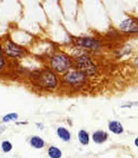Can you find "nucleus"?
Instances as JSON below:
<instances>
[{"mask_svg": "<svg viewBox=\"0 0 138 158\" xmlns=\"http://www.w3.org/2000/svg\"><path fill=\"white\" fill-rule=\"evenodd\" d=\"M136 17H137V18H138V12H137V16H136Z\"/></svg>", "mask_w": 138, "mask_h": 158, "instance_id": "b1692460", "label": "nucleus"}, {"mask_svg": "<svg viewBox=\"0 0 138 158\" xmlns=\"http://www.w3.org/2000/svg\"><path fill=\"white\" fill-rule=\"evenodd\" d=\"M0 148H1L2 152L8 154V152H10L12 150L14 146H12V144L9 140H2L1 141V144H0Z\"/></svg>", "mask_w": 138, "mask_h": 158, "instance_id": "2eb2a0df", "label": "nucleus"}, {"mask_svg": "<svg viewBox=\"0 0 138 158\" xmlns=\"http://www.w3.org/2000/svg\"><path fill=\"white\" fill-rule=\"evenodd\" d=\"M16 125H17V126H21V125H28V122H23V123H18V122H16Z\"/></svg>", "mask_w": 138, "mask_h": 158, "instance_id": "412c9836", "label": "nucleus"}, {"mask_svg": "<svg viewBox=\"0 0 138 158\" xmlns=\"http://www.w3.org/2000/svg\"><path fill=\"white\" fill-rule=\"evenodd\" d=\"M34 80L41 90L46 91H55L59 88V86H61L60 85V76L48 67H45L36 71Z\"/></svg>", "mask_w": 138, "mask_h": 158, "instance_id": "f03ea898", "label": "nucleus"}, {"mask_svg": "<svg viewBox=\"0 0 138 158\" xmlns=\"http://www.w3.org/2000/svg\"><path fill=\"white\" fill-rule=\"evenodd\" d=\"M5 130H6V127H5V126H2V125H0V134L3 133Z\"/></svg>", "mask_w": 138, "mask_h": 158, "instance_id": "5701e85b", "label": "nucleus"}, {"mask_svg": "<svg viewBox=\"0 0 138 158\" xmlns=\"http://www.w3.org/2000/svg\"><path fill=\"white\" fill-rule=\"evenodd\" d=\"M134 145H135L136 148H138V136L136 137L135 139H134Z\"/></svg>", "mask_w": 138, "mask_h": 158, "instance_id": "4be33fe9", "label": "nucleus"}, {"mask_svg": "<svg viewBox=\"0 0 138 158\" xmlns=\"http://www.w3.org/2000/svg\"><path fill=\"white\" fill-rule=\"evenodd\" d=\"M107 127L109 133L114 134V135H123L125 133L124 125L119 120H110V122H108Z\"/></svg>", "mask_w": 138, "mask_h": 158, "instance_id": "1a4fd4ad", "label": "nucleus"}, {"mask_svg": "<svg viewBox=\"0 0 138 158\" xmlns=\"http://www.w3.org/2000/svg\"><path fill=\"white\" fill-rule=\"evenodd\" d=\"M18 118H19V115L17 113H8L3 116L1 122H2V124H8V123L16 122Z\"/></svg>", "mask_w": 138, "mask_h": 158, "instance_id": "4468645a", "label": "nucleus"}, {"mask_svg": "<svg viewBox=\"0 0 138 158\" xmlns=\"http://www.w3.org/2000/svg\"><path fill=\"white\" fill-rule=\"evenodd\" d=\"M56 135H57V137H58L61 141H64V143H69V141L71 140L70 130L68 129L67 127H64V126H59V127H57Z\"/></svg>", "mask_w": 138, "mask_h": 158, "instance_id": "9d476101", "label": "nucleus"}, {"mask_svg": "<svg viewBox=\"0 0 138 158\" xmlns=\"http://www.w3.org/2000/svg\"><path fill=\"white\" fill-rule=\"evenodd\" d=\"M118 30L125 36H138V18L136 16H127L118 23Z\"/></svg>", "mask_w": 138, "mask_h": 158, "instance_id": "0eeeda50", "label": "nucleus"}, {"mask_svg": "<svg viewBox=\"0 0 138 158\" xmlns=\"http://www.w3.org/2000/svg\"><path fill=\"white\" fill-rule=\"evenodd\" d=\"M77 139H78V141L80 143V145H82V146H88L90 140H91V136L89 135V133H88L87 130L79 129L78 133H77Z\"/></svg>", "mask_w": 138, "mask_h": 158, "instance_id": "f8f14e48", "label": "nucleus"}, {"mask_svg": "<svg viewBox=\"0 0 138 158\" xmlns=\"http://www.w3.org/2000/svg\"><path fill=\"white\" fill-rule=\"evenodd\" d=\"M73 60H75V67L73 68H76L77 70L85 73L88 78L97 76L99 67L93 57L90 56L89 52L82 51L77 56H73Z\"/></svg>", "mask_w": 138, "mask_h": 158, "instance_id": "7ed1b4c3", "label": "nucleus"}, {"mask_svg": "<svg viewBox=\"0 0 138 158\" xmlns=\"http://www.w3.org/2000/svg\"><path fill=\"white\" fill-rule=\"evenodd\" d=\"M28 54L29 51L27 50L26 47L15 43L10 38H7L3 41V56L7 59H23L26 56H28Z\"/></svg>", "mask_w": 138, "mask_h": 158, "instance_id": "39448f33", "label": "nucleus"}, {"mask_svg": "<svg viewBox=\"0 0 138 158\" xmlns=\"http://www.w3.org/2000/svg\"><path fill=\"white\" fill-rule=\"evenodd\" d=\"M132 64L134 66V68H136L138 70V56H135L134 58L132 59Z\"/></svg>", "mask_w": 138, "mask_h": 158, "instance_id": "a211bd4d", "label": "nucleus"}, {"mask_svg": "<svg viewBox=\"0 0 138 158\" xmlns=\"http://www.w3.org/2000/svg\"><path fill=\"white\" fill-rule=\"evenodd\" d=\"M7 64H8V59L5 56H0V71H2L6 69Z\"/></svg>", "mask_w": 138, "mask_h": 158, "instance_id": "dca6fc26", "label": "nucleus"}, {"mask_svg": "<svg viewBox=\"0 0 138 158\" xmlns=\"http://www.w3.org/2000/svg\"><path fill=\"white\" fill-rule=\"evenodd\" d=\"M108 133L102 129H97L91 134V140L96 145H102L108 140Z\"/></svg>", "mask_w": 138, "mask_h": 158, "instance_id": "6e6552de", "label": "nucleus"}, {"mask_svg": "<svg viewBox=\"0 0 138 158\" xmlns=\"http://www.w3.org/2000/svg\"><path fill=\"white\" fill-rule=\"evenodd\" d=\"M73 45L76 46L77 48L82 50L87 51H96L102 48V41L94 37H73Z\"/></svg>", "mask_w": 138, "mask_h": 158, "instance_id": "423d86ee", "label": "nucleus"}, {"mask_svg": "<svg viewBox=\"0 0 138 158\" xmlns=\"http://www.w3.org/2000/svg\"><path fill=\"white\" fill-rule=\"evenodd\" d=\"M75 67L73 57L67 54L66 51L57 50L51 54L48 58V68L55 71L57 75L62 76Z\"/></svg>", "mask_w": 138, "mask_h": 158, "instance_id": "f257e3e1", "label": "nucleus"}, {"mask_svg": "<svg viewBox=\"0 0 138 158\" xmlns=\"http://www.w3.org/2000/svg\"><path fill=\"white\" fill-rule=\"evenodd\" d=\"M0 56H3V43L0 40Z\"/></svg>", "mask_w": 138, "mask_h": 158, "instance_id": "6ab92c4d", "label": "nucleus"}, {"mask_svg": "<svg viewBox=\"0 0 138 158\" xmlns=\"http://www.w3.org/2000/svg\"><path fill=\"white\" fill-rule=\"evenodd\" d=\"M29 145L31 146V148L39 150V149H42V148H45L46 141H45V139L42 138V137H40V136L34 135L29 138Z\"/></svg>", "mask_w": 138, "mask_h": 158, "instance_id": "9b49d317", "label": "nucleus"}, {"mask_svg": "<svg viewBox=\"0 0 138 158\" xmlns=\"http://www.w3.org/2000/svg\"><path fill=\"white\" fill-rule=\"evenodd\" d=\"M88 81L89 78L82 71L77 70L76 68H73L65 75L60 76V85L73 90H80L85 88L88 85Z\"/></svg>", "mask_w": 138, "mask_h": 158, "instance_id": "20e7f679", "label": "nucleus"}, {"mask_svg": "<svg viewBox=\"0 0 138 158\" xmlns=\"http://www.w3.org/2000/svg\"><path fill=\"white\" fill-rule=\"evenodd\" d=\"M36 127L38 128V129H44V128H45V126H44V124H41V123H36Z\"/></svg>", "mask_w": 138, "mask_h": 158, "instance_id": "aec40b11", "label": "nucleus"}, {"mask_svg": "<svg viewBox=\"0 0 138 158\" xmlns=\"http://www.w3.org/2000/svg\"><path fill=\"white\" fill-rule=\"evenodd\" d=\"M132 107H138V102H127L125 105H121L120 108H132Z\"/></svg>", "mask_w": 138, "mask_h": 158, "instance_id": "f3484780", "label": "nucleus"}, {"mask_svg": "<svg viewBox=\"0 0 138 158\" xmlns=\"http://www.w3.org/2000/svg\"><path fill=\"white\" fill-rule=\"evenodd\" d=\"M47 155H48L49 158H61L62 150L56 145H50L47 148Z\"/></svg>", "mask_w": 138, "mask_h": 158, "instance_id": "ddd939ff", "label": "nucleus"}]
</instances>
